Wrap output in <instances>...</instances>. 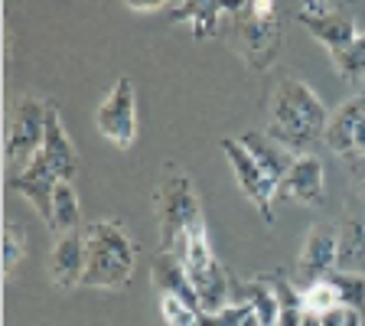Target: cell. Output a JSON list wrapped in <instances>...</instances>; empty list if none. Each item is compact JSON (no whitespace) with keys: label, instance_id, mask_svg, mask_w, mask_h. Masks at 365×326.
I'll use <instances>...</instances> for the list:
<instances>
[{"label":"cell","instance_id":"1","mask_svg":"<svg viewBox=\"0 0 365 326\" xmlns=\"http://www.w3.org/2000/svg\"><path fill=\"white\" fill-rule=\"evenodd\" d=\"M329 111L319 101V95L300 78H284L277 82L267 105V128L264 134L287 147L290 153H310V147L327 134Z\"/></svg>","mask_w":365,"mask_h":326},{"label":"cell","instance_id":"2","mask_svg":"<svg viewBox=\"0 0 365 326\" xmlns=\"http://www.w3.org/2000/svg\"><path fill=\"white\" fill-rule=\"evenodd\" d=\"M88 242V268H85L82 287L121 290L130 281L137 265V242L114 219H95L85 228Z\"/></svg>","mask_w":365,"mask_h":326},{"label":"cell","instance_id":"3","mask_svg":"<svg viewBox=\"0 0 365 326\" xmlns=\"http://www.w3.org/2000/svg\"><path fill=\"white\" fill-rule=\"evenodd\" d=\"M153 213H157L160 225V248L182 255L190 235L199 225H205L196 186L186 176V170H173V173L163 176V183L153 193Z\"/></svg>","mask_w":365,"mask_h":326},{"label":"cell","instance_id":"4","mask_svg":"<svg viewBox=\"0 0 365 326\" xmlns=\"http://www.w3.org/2000/svg\"><path fill=\"white\" fill-rule=\"evenodd\" d=\"M182 268L190 274L192 287H196L199 297V310L202 313H215L222 307L235 304L232 294H235V281L228 277V271L222 268V261L215 258L212 245H209V235H205V225H199L190 235L186 248H182Z\"/></svg>","mask_w":365,"mask_h":326},{"label":"cell","instance_id":"5","mask_svg":"<svg viewBox=\"0 0 365 326\" xmlns=\"http://www.w3.org/2000/svg\"><path fill=\"white\" fill-rule=\"evenodd\" d=\"M95 128L105 141H111L114 147H134L137 141V91L134 82L128 76H121L111 85V91L105 95V101L95 111Z\"/></svg>","mask_w":365,"mask_h":326},{"label":"cell","instance_id":"6","mask_svg":"<svg viewBox=\"0 0 365 326\" xmlns=\"http://www.w3.org/2000/svg\"><path fill=\"white\" fill-rule=\"evenodd\" d=\"M232 49L255 72H267L281 56V16L277 20H258L248 10L238 14L235 30H232Z\"/></svg>","mask_w":365,"mask_h":326},{"label":"cell","instance_id":"7","mask_svg":"<svg viewBox=\"0 0 365 326\" xmlns=\"http://www.w3.org/2000/svg\"><path fill=\"white\" fill-rule=\"evenodd\" d=\"M222 153H225L228 167L235 173V183L242 186V193L251 199V205L264 215L267 225H274V196H277V183L258 167V160L248 153V147L242 144V137H222Z\"/></svg>","mask_w":365,"mask_h":326},{"label":"cell","instance_id":"8","mask_svg":"<svg viewBox=\"0 0 365 326\" xmlns=\"http://www.w3.org/2000/svg\"><path fill=\"white\" fill-rule=\"evenodd\" d=\"M46 111L49 101L23 95L14 108V121H10V134H7V160L10 163H30L46 141Z\"/></svg>","mask_w":365,"mask_h":326},{"label":"cell","instance_id":"9","mask_svg":"<svg viewBox=\"0 0 365 326\" xmlns=\"http://www.w3.org/2000/svg\"><path fill=\"white\" fill-rule=\"evenodd\" d=\"M336 258H339V232L327 222H317V225L307 232L304 245H300V255H297V284L300 287H310L319 277H329L336 271Z\"/></svg>","mask_w":365,"mask_h":326},{"label":"cell","instance_id":"10","mask_svg":"<svg viewBox=\"0 0 365 326\" xmlns=\"http://www.w3.org/2000/svg\"><path fill=\"white\" fill-rule=\"evenodd\" d=\"M56 183H59V173L53 170V163L46 160L43 151H39L36 157L26 163V167H20L14 176H10V190L20 193V196L26 199L33 209H36V215L46 222V228H49V222H53Z\"/></svg>","mask_w":365,"mask_h":326},{"label":"cell","instance_id":"11","mask_svg":"<svg viewBox=\"0 0 365 326\" xmlns=\"http://www.w3.org/2000/svg\"><path fill=\"white\" fill-rule=\"evenodd\" d=\"M323 141H327V147L336 157L346 160L365 157V95H356L339 111L329 114Z\"/></svg>","mask_w":365,"mask_h":326},{"label":"cell","instance_id":"12","mask_svg":"<svg viewBox=\"0 0 365 326\" xmlns=\"http://www.w3.org/2000/svg\"><path fill=\"white\" fill-rule=\"evenodd\" d=\"M248 0H180L170 10V23H186L192 39H209L219 33L222 16L245 14Z\"/></svg>","mask_w":365,"mask_h":326},{"label":"cell","instance_id":"13","mask_svg":"<svg viewBox=\"0 0 365 326\" xmlns=\"http://www.w3.org/2000/svg\"><path fill=\"white\" fill-rule=\"evenodd\" d=\"M277 196H287L300 205H319L327 196V173H323V160L317 153H300L294 167L284 173Z\"/></svg>","mask_w":365,"mask_h":326},{"label":"cell","instance_id":"14","mask_svg":"<svg viewBox=\"0 0 365 326\" xmlns=\"http://www.w3.org/2000/svg\"><path fill=\"white\" fill-rule=\"evenodd\" d=\"M297 23H300L317 43H323V49H327L329 56L342 53V49L359 36L356 20L346 14H336V10H329V7L327 10H304L300 7Z\"/></svg>","mask_w":365,"mask_h":326},{"label":"cell","instance_id":"15","mask_svg":"<svg viewBox=\"0 0 365 326\" xmlns=\"http://www.w3.org/2000/svg\"><path fill=\"white\" fill-rule=\"evenodd\" d=\"M88 268V242L85 232H68L59 235L49 251V281L56 287H78Z\"/></svg>","mask_w":365,"mask_h":326},{"label":"cell","instance_id":"16","mask_svg":"<svg viewBox=\"0 0 365 326\" xmlns=\"http://www.w3.org/2000/svg\"><path fill=\"white\" fill-rule=\"evenodd\" d=\"M43 153L46 160L53 163V170L59 173V180H76L78 173V151L68 137L66 124H62V114H59V105L49 101V111H46V141H43Z\"/></svg>","mask_w":365,"mask_h":326},{"label":"cell","instance_id":"17","mask_svg":"<svg viewBox=\"0 0 365 326\" xmlns=\"http://www.w3.org/2000/svg\"><path fill=\"white\" fill-rule=\"evenodd\" d=\"M153 287H157V294H173V297H182L186 304L199 307V297H196V287H192L190 274H186V268H182V258L180 255H173V251H157V258H153Z\"/></svg>","mask_w":365,"mask_h":326},{"label":"cell","instance_id":"18","mask_svg":"<svg viewBox=\"0 0 365 326\" xmlns=\"http://www.w3.org/2000/svg\"><path fill=\"white\" fill-rule=\"evenodd\" d=\"M242 144L248 147V153L255 160H258V167L264 170L267 176H271L277 186H281L284 173H287L290 167H294L297 153H290L287 147H281L277 141H271L267 134H258V131H248V134H242Z\"/></svg>","mask_w":365,"mask_h":326},{"label":"cell","instance_id":"19","mask_svg":"<svg viewBox=\"0 0 365 326\" xmlns=\"http://www.w3.org/2000/svg\"><path fill=\"white\" fill-rule=\"evenodd\" d=\"M82 225V205H78V196L72 190L68 180L56 183V193H53V222H49V232L56 238L68 235V232H78Z\"/></svg>","mask_w":365,"mask_h":326},{"label":"cell","instance_id":"20","mask_svg":"<svg viewBox=\"0 0 365 326\" xmlns=\"http://www.w3.org/2000/svg\"><path fill=\"white\" fill-rule=\"evenodd\" d=\"M336 271L365 274V225L362 219H349L339 228V258Z\"/></svg>","mask_w":365,"mask_h":326},{"label":"cell","instance_id":"21","mask_svg":"<svg viewBox=\"0 0 365 326\" xmlns=\"http://www.w3.org/2000/svg\"><path fill=\"white\" fill-rule=\"evenodd\" d=\"M329 59H333V68L339 78H346V82H352V85L365 82V33H359L342 53L329 56Z\"/></svg>","mask_w":365,"mask_h":326},{"label":"cell","instance_id":"22","mask_svg":"<svg viewBox=\"0 0 365 326\" xmlns=\"http://www.w3.org/2000/svg\"><path fill=\"white\" fill-rule=\"evenodd\" d=\"M300 294H304V310L317 313V317L319 313H327V310H336V307H346L333 277H319V281H313L310 287H304Z\"/></svg>","mask_w":365,"mask_h":326},{"label":"cell","instance_id":"23","mask_svg":"<svg viewBox=\"0 0 365 326\" xmlns=\"http://www.w3.org/2000/svg\"><path fill=\"white\" fill-rule=\"evenodd\" d=\"M160 317L167 326H202V310L173 294H160Z\"/></svg>","mask_w":365,"mask_h":326},{"label":"cell","instance_id":"24","mask_svg":"<svg viewBox=\"0 0 365 326\" xmlns=\"http://www.w3.org/2000/svg\"><path fill=\"white\" fill-rule=\"evenodd\" d=\"M342 294V304L359 310L365 317V274H349V271H333L329 274Z\"/></svg>","mask_w":365,"mask_h":326},{"label":"cell","instance_id":"25","mask_svg":"<svg viewBox=\"0 0 365 326\" xmlns=\"http://www.w3.org/2000/svg\"><path fill=\"white\" fill-rule=\"evenodd\" d=\"M26 258V235H20V228L10 222L7 228H4V274L7 277H14L16 265Z\"/></svg>","mask_w":365,"mask_h":326},{"label":"cell","instance_id":"26","mask_svg":"<svg viewBox=\"0 0 365 326\" xmlns=\"http://www.w3.org/2000/svg\"><path fill=\"white\" fill-rule=\"evenodd\" d=\"M251 313V304H228L215 313H202V326H242Z\"/></svg>","mask_w":365,"mask_h":326},{"label":"cell","instance_id":"27","mask_svg":"<svg viewBox=\"0 0 365 326\" xmlns=\"http://www.w3.org/2000/svg\"><path fill=\"white\" fill-rule=\"evenodd\" d=\"M128 10H137V14H153V10L167 7L170 0H121Z\"/></svg>","mask_w":365,"mask_h":326},{"label":"cell","instance_id":"28","mask_svg":"<svg viewBox=\"0 0 365 326\" xmlns=\"http://www.w3.org/2000/svg\"><path fill=\"white\" fill-rule=\"evenodd\" d=\"M346 313H349V307H336V310L319 313V326H342L346 323Z\"/></svg>","mask_w":365,"mask_h":326},{"label":"cell","instance_id":"29","mask_svg":"<svg viewBox=\"0 0 365 326\" xmlns=\"http://www.w3.org/2000/svg\"><path fill=\"white\" fill-rule=\"evenodd\" d=\"M362 313H359V310H352V307H349V313H346V323H342V326H362Z\"/></svg>","mask_w":365,"mask_h":326},{"label":"cell","instance_id":"30","mask_svg":"<svg viewBox=\"0 0 365 326\" xmlns=\"http://www.w3.org/2000/svg\"><path fill=\"white\" fill-rule=\"evenodd\" d=\"M329 0H304V10H327Z\"/></svg>","mask_w":365,"mask_h":326},{"label":"cell","instance_id":"31","mask_svg":"<svg viewBox=\"0 0 365 326\" xmlns=\"http://www.w3.org/2000/svg\"><path fill=\"white\" fill-rule=\"evenodd\" d=\"M242 326H264V323H261V320H258V317H255V310H251V313H248V317H245V323H242Z\"/></svg>","mask_w":365,"mask_h":326},{"label":"cell","instance_id":"32","mask_svg":"<svg viewBox=\"0 0 365 326\" xmlns=\"http://www.w3.org/2000/svg\"><path fill=\"white\" fill-rule=\"evenodd\" d=\"M300 326H319V317H317V313H307L304 323H300Z\"/></svg>","mask_w":365,"mask_h":326}]
</instances>
